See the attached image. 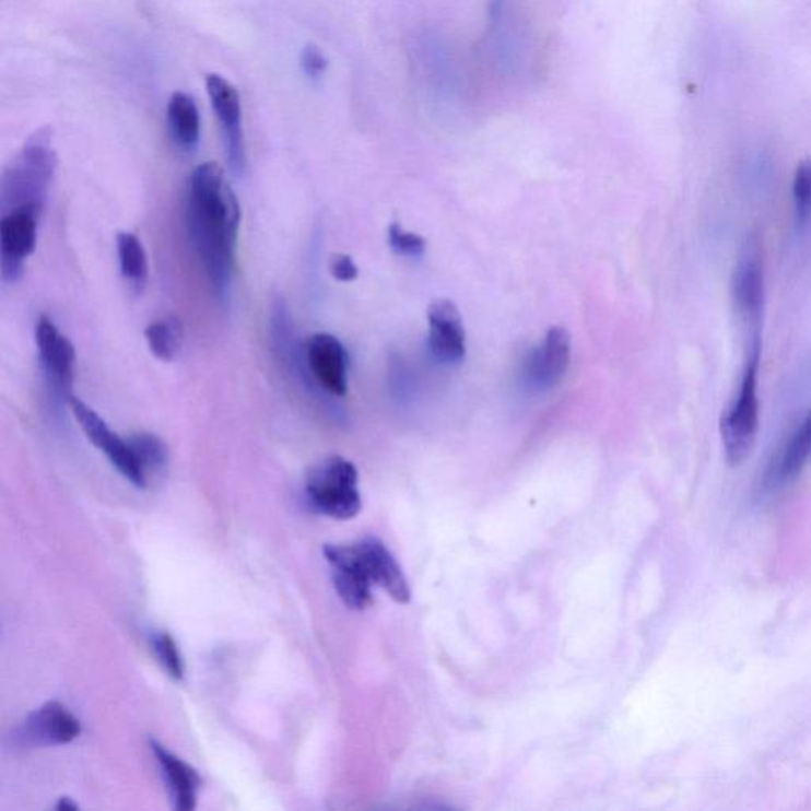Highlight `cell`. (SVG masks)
<instances>
[{"instance_id": "18", "label": "cell", "mask_w": 811, "mask_h": 811, "mask_svg": "<svg viewBox=\"0 0 811 811\" xmlns=\"http://www.w3.org/2000/svg\"><path fill=\"white\" fill-rule=\"evenodd\" d=\"M116 246H118V259L122 277L137 294H141L143 289L146 287L148 278H150V266H148V256L143 243L132 232H119L116 236Z\"/></svg>"}, {"instance_id": "21", "label": "cell", "mask_w": 811, "mask_h": 811, "mask_svg": "<svg viewBox=\"0 0 811 811\" xmlns=\"http://www.w3.org/2000/svg\"><path fill=\"white\" fill-rule=\"evenodd\" d=\"M150 645L153 648L154 655H156L157 661L161 662L164 671L173 680H178L179 682V680L185 679V659H183L178 644H176V640L173 639L167 631H153L150 636Z\"/></svg>"}, {"instance_id": "19", "label": "cell", "mask_w": 811, "mask_h": 811, "mask_svg": "<svg viewBox=\"0 0 811 811\" xmlns=\"http://www.w3.org/2000/svg\"><path fill=\"white\" fill-rule=\"evenodd\" d=\"M150 351L162 362H172L185 341V327L176 316L162 317L144 330Z\"/></svg>"}, {"instance_id": "20", "label": "cell", "mask_w": 811, "mask_h": 811, "mask_svg": "<svg viewBox=\"0 0 811 811\" xmlns=\"http://www.w3.org/2000/svg\"><path fill=\"white\" fill-rule=\"evenodd\" d=\"M132 452L136 455L137 463L146 478L148 485H150L151 478H158L164 474L165 469L168 467V447L161 437L153 435V433H137L127 437Z\"/></svg>"}, {"instance_id": "17", "label": "cell", "mask_w": 811, "mask_h": 811, "mask_svg": "<svg viewBox=\"0 0 811 811\" xmlns=\"http://www.w3.org/2000/svg\"><path fill=\"white\" fill-rule=\"evenodd\" d=\"M168 129L183 150H196L200 141V113L196 101L186 93H175L168 101Z\"/></svg>"}, {"instance_id": "12", "label": "cell", "mask_w": 811, "mask_h": 811, "mask_svg": "<svg viewBox=\"0 0 811 811\" xmlns=\"http://www.w3.org/2000/svg\"><path fill=\"white\" fill-rule=\"evenodd\" d=\"M207 90L224 133L228 164L232 171L242 173L246 167V144L238 91L231 81L218 73L207 77Z\"/></svg>"}, {"instance_id": "22", "label": "cell", "mask_w": 811, "mask_h": 811, "mask_svg": "<svg viewBox=\"0 0 811 811\" xmlns=\"http://www.w3.org/2000/svg\"><path fill=\"white\" fill-rule=\"evenodd\" d=\"M796 225L806 231L811 222V158L800 162L792 181Z\"/></svg>"}, {"instance_id": "9", "label": "cell", "mask_w": 811, "mask_h": 811, "mask_svg": "<svg viewBox=\"0 0 811 811\" xmlns=\"http://www.w3.org/2000/svg\"><path fill=\"white\" fill-rule=\"evenodd\" d=\"M70 409H72L73 418L80 423L81 430L87 439L97 447L101 452L105 454L108 458L109 463L113 465L122 475L136 485L137 489H146L148 481L144 478L143 472L137 463L136 455L132 452L129 440L122 439L121 436L116 435L111 428L107 425V422L90 408L80 398L72 397L69 400Z\"/></svg>"}, {"instance_id": "2", "label": "cell", "mask_w": 811, "mask_h": 811, "mask_svg": "<svg viewBox=\"0 0 811 811\" xmlns=\"http://www.w3.org/2000/svg\"><path fill=\"white\" fill-rule=\"evenodd\" d=\"M338 595L348 608L363 610L373 602V587H380L398 602H409L411 590L390 550L373 536L348 545H326Z\"/></svg>"}, {"instance_id": "8", "label": "cell", "mask_w": 811, "mask_h": 811, "mask_svg": "<svg viewBox=\"0 0 811 811\" xmlns=\"http://www.w3.org/2000/svg\"><path fill=\"white\" fill-rule=\"evenodd\" d=\"M35 344L49 389L59 400L69 401L75 380V348L48 316L35 322Z\"/></svg>"}, {"instance_id": "11", "label": "cell", "mask_w": 811, "mask_h": 811, "mask_svg": "<svg viewBox=\"0 0 811 811\" xmlns=\"http://www.w3.org/2000/svg\"><path fill=\"white\" fill-rule=\"evenodd\" d=\"M80 719L58 701H49L24 719L16 732L20 745L27 749L69 745L79 739Z\"/></svg>"}, {"instance_id": "10", "label": "cell", "mask_w": 811, "mask_h": 811, "mask_svg": "<svg viewBox=\"0 0 811 811\" xmlns=\"http://www.w3.org/2000/svg\"><path fill=\"white\" fill-rule=\"evenodd\" d=\"M306 373L320 390L331 397L343 398L348 393L349 355L337 337L316 333L306 340L303 349Z\"/></svg>"}, {"instance_id": "5", "label": "cell", "mask_w": 811, "mask_h": 811, "mask_svg": "<svg viewBox=\"0 0 811 811\" xmlns=\"http://www.w3.org/2000/svg\"><path fill=\"white\" fill-rule=\"evenodd\" d=\"M305 499L314 513L337 520L354 518L362 509L357 468L340 455L314 465L306 475Z\"/></svg>"}, {"instance_id": "1", "label": "cell", "mask_w": 811, "mask_h": 811, "mask_svg": "<svg viewBox=\"0 0 811 811\" xmlns=\"http://www.w3.org/2000/svg\"><path fill=\"white\" fill-rule=\"evenodd\" d=\"M186 224L214 294L225 302L235 277L242 208L224 171L214 162L200 164L190 175Z\"/></svg>"}, {"instance_id": "14", "label": "cell", "mask_w": 811, "mask_h": 811, "mask_svg": "<svg viewBox=\"0 0 811 811\" xmlns=\"http://www.w3.org/2000/svg\"><path fill=\"white\" fill-rule=\"evenodd\" d=\"M428 341L440 362L458 363L467 355V331L450 299H436L428 308Z\"/></svg>"}, {"instance_id": "3", "label": "cell", "mask_w": 811, "mask_h": 811, "mask_svg": "<svg viewBox=\"0 0 811 811\" xmlns=\"http://www.w3.org/2000/svg\"><path fill=\"white\" fill-rule=\"evenodd\" d=\"M56 167L58 156L52 130L44 127L32 133L3 171L0 186L2 211L17 207L45 210Z\"/></svg>"}, {"instance_id": "7", "label": "cell", "mask_w": 811, "mask_h": 811, "mask_svg": "<svg viewBox=\"0 0 811 811\" xmlns=\"http://www.w3.org/2000/svg\"><path fill=\"white\" fill-rule=\"evenodd\" d=\"M42 213L44 210L35 207H17L2 211L0 259L3 281L15 282L23 277L24 263L37 248Z\"/></svg>"}, {"instance_id": "25", "label": "cell", "mask_w": 811, "mask_h": 811, "mask_svg": "<svg viewBox=\"0 0 811 811\" xmlns=\"http://www.w3.org/2000/svg\"><path fill=\"white\" fill-rule=\"evenodd\" d=\"M330 271L334 280L341 282H351L357 280L359 277V268L348 254H337L331 257Z\"/></svg>"}, {"instance_id": "16", "label": "cell", "mask_w": 811, "mask_h": 811, "mask_svg": "<svg viewBox=\"0 0 811 811\" xmlns=\"http://www.w3.org/2000/svg\"><path fill=\"white\" fill-rule=\"evenodd\" d=\"M150 747L171 792L173 807L179 811L196 810L199 791L202 788V777L197 768L176 756L157 740H151Z\"/></svg>"}, {"instance_id": "26", "label": "cell", "mask_w": 811, "mask_h": 811, "mask_svg": "<svg viewBox=\"0 0 811 811\" xmlns=\"http://www.w3.org/2000/svg\"><path fill=\"white\" fill-rule=\"evenodd\" d=\"M79 809V803H77L75 800L70 799V797H61V799H59L58 806H56V810L59 811H75Z\"/></svg>"}, {"instance_id": "13", "label": "cell", "mask_w": 811, "mask_h": 811, "mask_svg": "<svg viewBox=\"0 0 811 811\" xmlns=\"http://www.w3.org/2000/svg\"><path fill=\"white\" fill-rule=\"evenodd\" d=\"M569 365V331L564 327H553L528 357L525 376L534 389L549 390L562 383Z\"/></svg>"}, {"instance_id": "4", "label": "cell", "mask_w": 811, "mask_h": 811, "mask_svg": "<svg viewBox=\"0 0 811 811\" xmlns=\"http://www.w3.org/2000/svg\"><path fill=\"white\" fill-rule=\"evenodd\" d=\"M761 331L751 334L745 365L740 377L739 389L726 411L722 412L719 432L726 461L731 467H740L750 457L757 432H760V398H757V379H760Z\"/></svg>"}, {"instance_id": "24", "label": "cell", "mask_w": 811, "mask_h": 811, "mask_svg": "<svg viewBox=\"0 0 811 811\" xmlns=\"http://www.w3.org/2000/svg\"><path fill=\"white\" fill-rule=\"evenodd\" d=\"M299 63H302L303 72L309 79H319L327 69V59L324 58L320 49L313 47V45L303 49L302 56H299Z\"/></svg>"}, {"instance_id": "15", "label": "cell", "mask_w": 811, "mask_h": 811, "mask_svg": "<svg viewBox=\"0 0 811 811\" xmlns=\"http://www.w3.org/2000/svg\"><path fill=\"white\" fill-rule=\"evenodd\" d=\"M811 458V411L806 415L785 446L772 458L763 479L765 492H777L796 481Z\"/></svg>"}, {"instance_id": "6", "label": "cell", "mask_w": 811, "mask_h": 811, "mask_svg": "<svg viewBox=\"0 0 811 811\" xmlns=\"http://www.w3.org/2000/svg\"><path fill=\"white\" fill-rule=\"evenodd\" d=\"M733 309L750 337L760 333L764 308L763 245L757 232H750L740 248L731 282Z\"/></svg>"}, {"instance_id": "23", "label": "cell", "mask_w": 811, "mask_h": 811, "mask_svg": "<svg viewBox=\"0 0 811 811\" xmlns=\"http://www.w3.org/2000/svg\"><path fill=\"white\" fill-rule=\"evenodd\" d=\"M389 245L395 252L401 256L418 257L425 252V239L421 235L404 231L401 225L391 224L389 227Z\"/></svg>"}]
</instances>
